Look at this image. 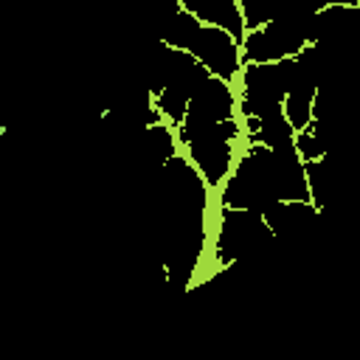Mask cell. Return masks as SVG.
I'll return each instance as SVG.
<instances>
[{
  "mask_svg": "<svg viewBox=\"0 0 360 360\" xmlns=\"http://www.w3.org/2000/svg\"><path fill=\"white\" fill-rule=\"evenodd\" d=\"M295 149L307 158V160H318V158H323L326 152H329V141H326V132H323V127L315 121L312 127H307L301 135H298V141H295Z\"/></svg>",
  "mask_w": 360,
  "mask_h": 360,
  "instance_id": "30bf717a",
  "label": "cell"
},
{
  "mask_svg": "<svg viewBox=\"0 0 360 360\" xmlns=\"http://www.w3.org/2000/svg\"><path fill=\"white\" fill-rule=\"evenodd\" d=\"M231 110H233V98H231V90L225 84V79H208L188 101V110H186V118H183V141L188 143L194 135H200L202 129L219 124V121H228L231 118Z\"/></svg>",
  "mask_w": 360,
  "mask_h": 360,
  "instance_id": "7a4b0ae2",
  "label": "cell"
},
{
  "mask_svg": "<svg viewBox=\"0 0 360 360\" xmlns=\"http://www.w3.org/2000/svg\"><path fill=\"white\" fill-rule=\"evenodd\" d=\"M183 6L194 17L214 22L217 28H225L233 39L242 37V17L236 8V0H183Z\"/></svg>",
  "mask_w": 360,
  "mask_h": 360,
  "instance_id": "8992f818",
  "label": "cell"
},
{
  "mask_svg": "<svg viewBox=\"0 0 360 360\" xmlns=\"http://www.w3.org/2000/svg\"><path fill=\"white\" fill-rule=\"evenodd\" d=\"M208 70H214L219 79H233V73H236V68H239V56H236V45H233V37L225 31V28H217V25H211V28H200V34H197V39L191 42V48H188Z\"/></svg>",
  "mask_w": 360,
  "mask_h": 360,
  "instance_id": "277c9868",
  "label": "cell"
},
{
  "mask_svg": "<svg viewBox=\"0 0 360 360\" xmlns=\"http://www.w3.org/2000/svg\"><path fill=\"white\" fill-rule=\"evenodd\" d=\"M200 22H197V17L191 14V11H177L163 28H160V42H166V45H172V48H191V42L197 39V34H200Z\"/></svg>",
  "mask_w": 360,
  "mask_h": 360,
  "instance_id": "52a82bcc",
  "label": "cell"
},
{
  "mask_svg": "<svg viewBox=\"0 0 360 360\" xmlns=\"http://www.w3.org/2000/svg\"><path fill=\"white\" fill-rule=\"evenodd\" d=\"M143 149H146V155H149L152 160L166 163V160L174 155V141H172V135H169V129H166V127L152 124V127H146Z\"/></svg>",
  "mask_w": 360,
  "mask_h": 360,
  "instance_id": "9c48e42d",
  "label": "cell"
},
{
  "mask_svg": "<svg viewBox=\"0 0 360 360\" xmlns=\"http://www.w3.org/2000/svg\"><path fill=\"white\" fill-rule=\"evenodd\" d=\"M264 219L270 225V231L281 239H292V236H304L318 225V208H312L309 202L301 200H290V202H276L273 208L264 211Z\"/></svg>",
  "mask_w": 360,
  "mask_h": 360,
  "instance_id": "5b68a950",
  "label": "cell"
},
{
  "mask_svg": "<svg viewBox=\"0 0 360 360\" xmlns=\"http://www.w3.org/2000/svg\"><path fill=\"white\" fill-rule=\"evenodd\" d=\"M236 132H239V127L228 118V121H219V124L202 129L200 135H194L188 141L191 158L202 169V174H205V180L211 186H217L225 177V172H228V163H231V138Z\"/></svg>",
  "mask_w": 360,
  "mask_h": 360,
  "instance_id": "3957f363",
  "label": "cell"
},
{
  "mask_svg": "<svg viewBox=\"0 0 360 360\" xmlns=\"http://www.w3.org/2000/svg\"><path fill=\"white\" fill-rule=\"evenodd\" d=\"M273 236L276 233L270 231L267 219H262V214L245 211V208H228V211H222V228H219V239H217V259L219 262H233V259L259 256L270 248Z\"/></svg>",
  "mask_w": 360,
  "mask_h": 360,
  "instance_id": "6da1fadb",
  "label": "cell"
},
{
  "mask_svg": "<svg viewBox=\"0 0 360 360\" xmlns=\"http://www.w3.org/2000/svg\"><path fill=\"white\" fill-rule=\"evenodd\" d=\"M318 90H292L287 93V101H284V115L290 121L292 129H304L312 118V98H315Z\"/></svg>",
  "mask_w": 360,
  "mask_h": 360,
  "instance_id": "ba28073f",
  "label": "cell"
}]
</instances>
